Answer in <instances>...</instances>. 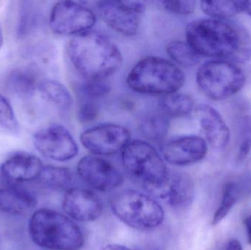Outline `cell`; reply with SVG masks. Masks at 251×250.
<instances>
[{
	"mask_svg": "<svg viewBox=\"0 0 251 250\" xmlns=\"http://www.w3.org/2000/svg\"><path fill=\"white\" fill-rule=\"evenodd\" d=\"M186 41L199 56L244 63L251 59V36L228 19H201L188 23Z\"/></svg>",
	"mask_w": 251,
	"mask_h": 250,
	"instance_id": "cell-1",
	"label": "cell"
},
{
	"mask_svg": "<svg viewBox=\"0 0 251 250\" xmlns=\"http://www.w3.org/2000/svg\"><path fill=\"white\" fill-rule=\"evenodd\" d=\"M100 250H131L128 249L126 247L123 245H116V244H111V245H107L103 247Z\"/></svg>",
	"mask_w": 251,
	"mask_h": 250,
	"instance_id": "cell-34",
	"label": "cell"
},
{
	"mask_svg": "<svg viewBox=\"0 0 251 250\" xmlns=\"http://www.w3.org/2000/svg\"><path fill=\"white\" fill-rule=\"evenodd\" d=\"M0 127L13 135L19 132V125L10 103L0 95Z\"/></svg>",
	"mask_w": 251,
	"mask_h": 250,
	"instance_id": "cell-29",
	"label": "cell"
},
{
	"mask_svg": "<svg viewBox=\"0 0 251 250\" xmlns=\"http://www.w3.org/2000/svg\"><path fill=\"white\" fill-rule=\"evenodd\" d=\"M67 54L75 68L86 79H106L118 71L123 62L118 45L94 30L73 37L68 44Z\"/></svg>",
	"mask_w": 251,
	"mask_h": 250,
	"instance_id": "cell-2",
	"label": "cell"
},
{
	"mask_svg": "<svg viewBox=\"0 0 251 250\" xmlns=\"http://www.w3.org/2000/svg\"><path fill=\"white\" fill-rule=\"evenodd\" d=\"M160 108L169 118H178L190 114L195 110V104L190 95L176 92L162 96Z\"/></svg>",
	"mask_w": 251,
	"mask_h": 250,
	"instance_id": "cell-22",
	"label": "cell"
},
{
	"mask_svg": "<svg viewBox=\"0 0 251 250\" xmlns=\"http://www.w3.org/2000/svg\"><path fill=\"white\" fill-rule=\"evenodd\" d=\"M135 250H160L159 247L153 245H143Z\"/></svg>",
	"mask_w": 251,
	"mask_h": 250,
	"instance_id": "cell-36",
	"label": "cell"
},
{
	"mask_svg": "<svg viewBox=\"0 0 251 250\" xmlns=\"http://www.w3.org/2000/svg\"><path fill=\"white\" fill-rule=\"evenodd\" d=\"M185 79L182 69L171 60L148 56L131 68L127 75L126 84L137 93L164 96L178 92Z\"/></svg>",
	"mask_w": 251,
	"mask_h": 250,
	"instance_id": "cell-3",
	"label": "cell"
},
{
	"mask_svg": "<svg viewBox=\"0 0 251 250\" xmlns=\"http://www.w3.org/2000/svg\"><path fill=\"white\" fill-rule=\"evenodd\" d=\"M97 16L92 9L80 1H60L51 9L50 26L54 33L76 36L92 30Z\"/></svg>",
	"mask_w": 251,
	"mask_h": 250,
	"instance_id": "cell-8",
	"label": "cell"
},
{
	"mask_svg": "<svg viewBox=\"0 0 251 250\" xmlns=\"http://www.w3.org/2000/svg\"><path fill=\"white\" fill-rule=\"evenodd\" d=\"M111 87L105 79H86L76 88L80 101H97L110 93Z\"/></svg>",
	"mask_w": 251,
	"mask_h": 250,
	"instance_id": "cell-27",
	"label": "cell"
},
{
	"mask_svg": "<svg viewBox=\"0 0 251 250\" xmlns=\"http://www.w3.org/2000/svg\"><path fill=\"white\" fill-rule=\"evenodd\" d=\"M171 118L162 112L148 114L142 120L140 130L147 142H160L166 138Z\"/></svg>",
	"mask_w": 251,
	"mask_h": 250,
	"instance_id": "cell-20",
	"label": "cell"
},
{
	"mask_svg": "<svg viewBox=\"0 0 251 250\" xmlns=\"http://www.w3.org/2000/svg\"><path fill=\"white\" fill-rule=\"evenodd\" d=\"M100 113L97 101L82 100L78 106L76 117L79 123L87 124L94 122Z\"/></svg>",
	"mask_w": 251,
	"mask_h": 250,
	"instance_id": "cell-30",
	"label": "cell"
},
{
	"mask_svg": "<svg viewBox=\"0 0 251 250\" xmlns=\"http://www.w3.org/2000/svg\"><path fill=\"white\" fill-rule=\"evenodd\" d=\"M246 80V75L239 66L224 60L206 62L196 74L199 89L214 101H221L235 95L244 87Z\"/></svg>",
	"mask_w": 251,
	"mask_h": 250,
	"instance_id": "cell-7",
	"label": "cell"
},
{
	"mask_svg": "<svg viewBox=\"0 0 251 250\" xmlns=\"http://www.w3.org/2000/svg\"><path fill=\"white\" fill-rule=\"evenodd\" d=\"M248 179L247 177L243 178L240 181L231 180L225 183L219 206L212 217V226L219 224L228 216L233 207L240 200V197L250 186V182Z\"/></svg>",
	"mask_w": 251,
	"mask_h": 250,
	"instance_id": "cell-19",
	"label": "cell"
},
{
	"mask_svg": "<svg viewBox=\"0 0 251 250\" xmlns=\"http://www.w3.org/2000/svg\"><path fill=\"white\" fill-rule=\"evenodd\" d=\"M201 127L209 145L216 150L226 148L230 140V131L218 110L208 104L195 108Z\"/></svg>",
	"mask_w": 251,
	"mask_h": 250,
	"instance_id": "cell-16",
	"label": "cell"
},
{
	"mask_svg": "<svg viewBox=\"0 0 251 250\" xmlns=\"http://www.w3.org/2000/svg\"><path fill=\"white\" fill-rule=\"evenodd\" d=\"M38 180L41 184L50 189H65L73 182V174L66 167L44 166Z\"/></svg>",
	"mask_w": 251,
	"mask_h": 250,
	"instance_id": "cell-25",
	"label": "cell"
},
{
	"mask_svg": "<svg viewBox=\"0 0 251 250\" xmlns=\"http://www.w3.org/2000/svg\"><path fill=\"white\" fill-rule=\"evenodd\" d=\"M36 205L35 195L26 189L14 186L0 188V212L24 214L35 208Z\"/></svg>",
	"mask_w": 251,
	"mask_h": 250,
	"instance_id": "cell-18",
	"label": "cell"
},
{
	"mask_svg": "<svg viewBox=\"0 0 251 250\" xmlns=\"http://www.w3.org/2000/svg\"><path fill=\"white\" fill-rule=\"evenodd\" d=\"M243 12L251 17V1H243Z\"/></svg>",
	"mask_w": 251,
	"mask_h": 250,
	"instance_id": "cell-35",
	"label": "cell"
},
{
	"mask_svg": "<svg viewBox=\"0 0 251 250\" xmlns=\"http://www.w3.org/2000/svg\"><path fill=\"white\" fill-rule=\"evenodd\" d=\"M200 7L212 19H228L243 12V1H202Z\"/></svg>",
	"mask_w": 251,
	"mask_h": 250,
	"instance_id": "cell-26",
	"label": "cell"
},
{
	"mask_svg": "<svg viewBox=\"0 0 251 250\" xmlns=\"http://www.w3.org/2000/svg\"><path fill=\"white\" fill-rule=\"evenodd\" d=\"M244 226L247 232L248 242L251 245V214L245 219Z\"/></svg>",
	"mask_w": 251,
	"mask_h": 250,
	"instance_id": "cell-33",
	"label": "cell"
},
{
	"mask_svg": "<svg viewBox=\"0 0 251 250\" xmlns=\"http://www.w3.org/2000/svg\"><path fill=\"white\" fill-rule=\"evenodd\" d=\"M121 154L126 172L148 192L162 185L169 176L162 155L147 141L131 139Z\"/></svg>",
	"mask_w": 251,
	"mask_h": 250,
	"instance_id": "cell-5",
	"label": "cell"
},
{
	"mask_svg": "<svg viewBox=\"0 0 251 250\" xmlns=\"http://www.w3.org/2000/svg\"><path fill=\"white\" fill-rule=\"evenodd\" d=\"M63 208L68 217L80 223H89L100 218L102 204L97 195L83 188H69L65 194Z\"/></svg>",
	"mask_w": 251,
	"mask_h": 250,
	"instance_id": "cell-14",
	"label": "cell"
},
{
	"mask_svg": "<svg viewBox=\"0 0 251 250\" xmlns=\"http://www.w3.org/2000/svg\"><path fill=\"white\" fill-rule=\"evenodd\" d=\"M131 140L129 131L116 123H103L84 131L80 142L92 155L112 156L122 153Z\"/></svg>",
	"mask_w": 251,
	"mask_h": 250,
	"instance_id": "cell-10",
	"label": "cell"
},
{
	"mask_svg": "<svg viewBox=\"0 0 251 250\" xmlns=\"http://www.w3.org/2000/svg\"><path fill=\"white\" fill-rule=\"evenodd\" d=\"M76 172L84 183L100 192L113 190L124 182L123 175L113 163L92 154L79 160Z\"/></svg>",
	"mask_w": 251,
	"mask_h": 250,
	"instance_id": "cell-12",
	"label": "cell"
},
{
	"mask_svg": "<svg viewBox=\"0 0 251 250\" xmlns=\"http://www.w3.org/2000/svg\"><path fill=\"white\" fill-rule=\"evenodd\" d=\"M251 151V115H245L240 120L239 128L237 160L243 161Z\"/></svg>",
	"mask_w": 251,
	"mask_h": 250,
	"instance_id": "cell-28",
	"label": "cell"
},
{
	"mask_svg": "<svg viewBox=\"0 0 251 250\" xmlns=\"http://www.w3.org/2000/svg\"><path fill=\"white\" fill-rule=\"evenodd\" d=\"M43 167L38 157L20 153L6 160L1 164L0 172L3 178L10 183H25L38 179Z\"/></svg>",
	"mask_w": 251,
	"mask_h": 250,
	"instance_id": "cell-17",
	"label": "cell"
},
{
	"mask_svg": "<svg viewBox=\"0 0 251 250\" xmlns=\"http://www.w3.org/2000/svg\"><path fill=\"white\" fill-rule=\"evenodd\" d=\"M224 250H243V247L237 239H232L228 241Z\"/></svg>",
	"mask_w": 251,
	"mask_h": 250,
	"instance_id": "cell-32",
	"label": "cell"
},
{
	"mask_svg": "<svg viewBox=\"0 0 251 250\" xmlns=\"http://www.w3.org/2000/svg\"><path fill=\"white\" fill-rule=\"evenodd\" d=\"M33 143L44 157L54 161H69L79 151L75 138L62 125L53 124L38 131L34 135Z\"/></svg>",
	"mask_w": 251,
	"mask_h": 250,
	"instance_id": "cell-11",
	"label": "cell"
},
{
	"mask_svg": "<svg viewBox=\"0 0 251 250\" xmlns=\"http://www.w3.org/2000/svg\"><path fill=\"white\" fill-rule=\"evenodd\" d=\"M3 32L2 27H1V24H0V48H1V45L3 44Z\"/></svg>",
	"mask_w": 251,
	"mask_h": 250,
	"instance_id": "cell-37",
	"label": "cell"
},
{
	"mask_svg": "<svg viewBox=\"0 0 251 250\" xmlns=\"http://www.w3.org/2000/svg\"><path fill=\"white\" fill-rule=\"evenodd\" d=\"M28 232L32 242L50 250H79L85 243L79 226L67 216L49 208L34 212Z\"/></svg>",
	"mask_w": 251,
	"mask_h": 250,
	"instance_id": "cell-4",
	"label": "cell"
},
{
	"mask_svg": "<svg viewBox=\"0 0 251 250\" xmlns=\"http://www.w3.org/2000/svg\"><path fill=\"white\" fill-rule=\"evenodd\" d=\"M146 8L145 3L140 1L107 0L97 3L101 20L110 29L126 37L137 33Z\"/></svg>",
	"mask_w": 251,
	"mask_h": 250,
	"instance_id": "cell-9",
	"label": "cell"
},
{
	"mask_svg": "<svg viewBox=\"0 0 251 250\" xmlns=\"http://www.w3.org/2000/svg\"><path fill=\"white\" fill-rule=\"evenodd\" d=\"M208 152L207 142L196 135L178 136L163 142L161 155L174 166H186L199 162Z\"/></svg>",
	"mask_w": 251,
	"mask_h": 250,
	"instance_id": "cell-13",
	"label": "cell"
},
{
	"mask_svg": "<svg viewBox=\"0 0 251 250\" xmlns=\"http://www.w3.org/2000/svg\"><path fill=\"white\" fill-rule=\"evenodd\" d=\"M7 83L13 93L23 98L32 97L38 85L36 78L31 72L21 69L13 70L9 74Z\"/></svg>",
	"mask_w": 251,
	"mask_h": 250,
	"instance_id": "cell-24",
	"label": "cell"
},
{
	"mask_svg": "<svg viewBox=\"0 0 251 250\" xmlns=\"http://www.w3.org/2000/svg\"><path fill=\"white\" fill-rule=\"evenodd\" d=\"M38 90L44 99L60 110L67 111L73 105V98L70 91L61 82L46 79L38 83Z\"/></svg>",
	"mask_w": 251,
	"mask_h": 250,
	"instance_id": "cell-21",
	"label": "cell"
},
{
	"mask_svg": "<svg viewBox=\"0 0 251 250\" xmlns=\"http://www.w3.org/2000/svg\"><path fill=\"white\" fill-rule=\"evenodd\" d=\"M149 192L172 208L184 209L191 205L194 199V183L191 178L184 173H169L162 185Z\"/></svg>",
	"mask_w": 251,
	"mask_h": 250,
	"instance_id": "cell-15",
	"label": "cell"
},
{
	"mask_svg": "<svg viewBox=\"0 0 251 250\" xmlns=\"http://www.w3.org/2000/svg\"><path fill=\"white\" fill-rule=\"evenodd\" d=\"M162 7L165 10L178 16H187L191 14L196 10L197 1H163Z\"/></svg>",
	"mask_w": 251,
	"mask_h": 250,
	"instance_id": "cell-31",
	"label": "cell"
},
{
	"mask_svg": "<svg viewBox=\"0 0 251 250\" xmlns=\"http://www.w3.org/2000/svg\"><path fill=\"white\" fill-rule=\"evenodd\" d=\"M110 205L119 220L142 231L156 228L165 218L160 204L154 198L138 191L128 189L118 192L112 197Z\"/></svg>",
	"mask_w": 251,
	"mask_h": 250,
	"instance_id": "cell-6",
	"label": "cell"
},
{
	"mask_svg": "<svg viewBox=\"0 0 251 250\" xmlns=\"http://www.w3.org/2000/svg\"><path fill=\"white\" fill-rule=\"evenodd\" d=\"M166 51L171 61L180 68L193 67L200 61V56L186 41H170L167 45Z\"/></svg>",
	"mask_w": 251,
	"mask_h": 250,
	"instance_id": "cell-23",
	"label": "cell"
}]
</instances>
